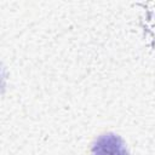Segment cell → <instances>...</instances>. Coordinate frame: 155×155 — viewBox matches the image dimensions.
<instances>
[{
    "instance_id": "6da1fadb",
    "label": "cell",
    "mask_w": 155,
    "mask_h": 155,
    "mask_svg": "<svg viewBox=\"0 0 155 155\" xmlns=\"http://www.w3.org/2000/svg\"><path fill=\"white\" fill-rule=\"evenodd\" d=\"M91 155H130L124 139L111 132L101 134L93 143Z\"/></svg>"
}]
</instances>
